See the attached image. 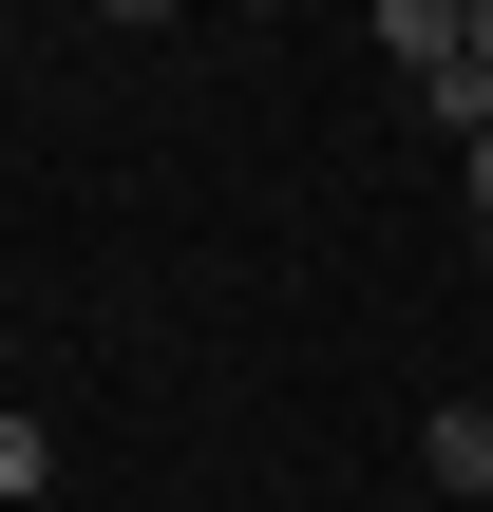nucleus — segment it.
I'll use <instances>...</instances> for the list:
<instances>
[{"label": "nucleus", "mask_w": 493, "mask_h": 512, "mask_svg": "<svg viewBox=\"0 0 493 512\" xmlns=\"http://www.w3.org/2000/svg\"><path fill=\"white\" fill-rule=\"evenodd\" d=\"M418 475H437V494H493V418H475V399L418 418Z\"/></svg>", "instance_id": "nucleus-1"}, {"label": "nucleus", "mask_w": 493, "mask_h": 512, "mask_svg": "<svg viewBox=\"0 0 493 512\" xmlns=\"http://www.w3.org/2000/svg\"><path fill=\"white\" fill-rule=\"evenodd\" d=\"M456 38H475V0H380V57H399V76H437Z\"/></svg>", "instance_id": "nucleus-2"}, {"label": "nucleus", "mask_w": 493, "mask_h": 512, "mask_svg": "<svg viewBox=\"0 0 493 512\" xmlns=\"http://www.w3.org/2000/svg\"><path fill=\"white\" fill-rule=\"evenodd\" d=\"M38 475H57V437H38V418H0V494H38Z\"/></svg>", "instance_id": "nucleus-3"}, {"label": "nucleus", "mask_w": 493, "mask_h": 512, "mask_svg": "<svg viewBox=\"0 0 493 512\" xmlns=\"http://www.w3.org/2000/svg\"><path fill=\"white\" fill-rule=\"evenodd\" d=\"M475 209H493V133H475Z\"/></svg>", "instance_id": "nucleus-4"}, {"label": "nucleus", "mask_w": 493, "mask_h": 512, "mask_svg": "<svg viewBox=\"0 0 493 512\" xmlns=\"http://www.w3.org/2000/svg\"><path fill=\"white\" fill-rule=\"evenodd\" d=\"M475 76H493V0H475Z\"/></svg>", "instance_id": "nucleus-5"}]
</instances>
